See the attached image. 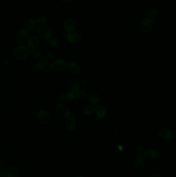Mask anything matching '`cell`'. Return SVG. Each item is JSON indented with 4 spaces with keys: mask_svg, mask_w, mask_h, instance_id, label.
Segmentation results:
<instances>
[{
    "mask_svg": "<svg viewBox=\"0 0 176 177\" xmlns=\"http://www.w3.org/2000/svg\"><path fill=\"white\" fill-rule=\"evenodd\" d=\"M29 50L27 46L21 45L15 47L14 51V54L17 59L23 60L26 59L29 55Z\"/></svg>",
    "mask_w": 176,
    "mask_h": 177,
    "instance_id": "obj_2",
    "label": "cell"
},
{
    "mask_svg": "<svg viewBox=\"0 0 176 177\" xmlns=\"http://www.w3.org/2000/svg\"><path fill=\"white\" fill-rule=\"evenodd\" d=\"M146 159L143 156H137L133 161V166L136 170H140L145 168Z\"/></svg>",
    "mask_w": 176,
    "mask_h": 177,
    "instance_id": "obj_8",
    "label": "cell"
},
{
    "mask_svg": "<svg viewBox=\"0 0 176 177\" xmlns=\"http://www.w3.org/2000/svg\"><path fill=\"white\" fill-rule=\"evenodd\" d=\"M60 98L63 101H70L75 98L74 95L70 92H64L60 95Z\"/></svg>",
    "mask_w": 176,
    "mask_h": 177,
    "instance_id": "obj_23",
    "label": "cell"
},
{
    "mask_svg": "<svg viewBox=\"0 0 176 177\" xmlns=\"http://www.w3.org/2000/svg\"><path fill=\"white\" fill-rule=\"evenodd\" d=\"M77 27L76 21L73 18H69L64 22V28L68 32H72L75 31Z\"/></svg>",
    "mask_w": 176,
    "mask_h": 177,
    "instance_id": "obj_11",
    "label": "cell"
},
{
    "mask_svg": "<svg viewBox=\"0 0 176 177\" xmlns=\"http://www.w3.org/2000/svg\"><path fill=\"white\" fill-rule=\"evenodd\" d=\"M67 39L69 43L73 44H78L80 43L82 40V36L78 33L72 32H70L67 35Z\"/></svg>",
    "mask_w": 176,
    "mask_h": 177,
    "instance_id": "obj_12",
    "label": "cell"
},
{
    "mask_svg": "<svg viewBox=\"0 0 176 177\" xmlns=\"http://www.w3.org/2000/svg\"><path fill=\"white\" fill-rule=\"evenodd\" d=\"M96 1H101V0H96Z\"/></svg>",
    "mask_w": 176,
    "mask_h": 177,
    "instance_id": "obj_37",
    "label": "cell"
},
{
    "mask_svg": "<svg viewBox=\"0 0 176 177\" xmlns=\"http://www.w3.org/2000/svg\"><path fill=\"white\" fill-rule=\"evenodd\" d=\"M5 168V164L4 162L0 159V172H3Z\"/></svg>",
    "mask_w": 176,
    "mask_h": 177,
    "instance_id": "obj_30",
    "label": "cell"
},
{
    "mask_svg": "<svg viewBox=\"0 0 176 177\" xmlns=\"http://www.w3.org/2000/svg\"><path fill=\"white\" fill-rule=\"evenodd\" d=\"M80 82L82 83V85H86L88 83V81H87V80L85 79V78H82V79L80 80Z\"/></svg>",
    "mask_w": 176,
    "mask_h": 177,
    "instance_id": "obj_31",
    "label": "cell"
},
{
    "mask_svg": "<svg viewBox=\"0 0 176 177\" xmlns=\"http://www.w3.org/2000/svg\"><path fill=\"white\" fill-rule=\"evenodd\" d=\"M47 21V18L45 16V15H40L38 17H37L35 21L36 24H39V25H42L45 24V22Z\"/></svg>",
    "mask_w": 176,
    "mask_h": 177,
    "instance_id": "obj_27",
    "label": "cell"
},
{
    "mask_svg": "<svg viewBox=\"0 0 176 177\" xmlns=\"http://www.w3.org/2000/svg\"><path fill=\"white\" fill-rule=\"evenodd\" d=\"M37 33L38 37L43 40H48L52 36V31L51 29L48 27H42L38 29Z\"/></svg>",
    "mask_w": 176,
    "mask_h": 177,
    "instance_id": "obj_6",
    "label": "cell"
},
{
    "mask_svg": "<svg viewBox=\"0 0 176 177\" xmlns=\"http://www.w3.org/2000/svg\"><path fill=\"white\" fill-rule=\"evenodd\" d=\"M95 114L97 117L100 119H103L107 116V111L105 106L103 105H98L94 109Z\"/></svg>",
    "mask_w": 176,
    "mask_h": 177,
    "instance_id": "obj_15",
    "label": "cell"
},
{
    "mask_svg": "<svg viewBox=\"0 0 176 177\" xmlns=\"http://www.w3.org/2000/svg\"><path fill=\"white\" fill-rule=\"evenodd\" d=\"M29 33L27 30L21 29L16 33L15 38L19 44L22 45L27 42L29 38Z\"/></svg>",
    "mask_w": 176,
    "mask_h": 177,
    "instance_id": "obj_4",
    "label": "cell"
},
{
    "mask_svg": "<svg viewBox=\"0 0 176 177\" xmlns=\"http://www.w3.org/2000/svg\"><path fill=\"white\" fill-rule=\"evenodd\" d=\"M144 148L142 145H137L135 146L134 149V152L137 156H143L144 153Z\"/></svg>",
    "mask_w": 176,
    "mask_h": 177,
    "instance_id": "obj_29",
    "label": "cell"
},
{
    "mask_svg": "<svg viewBox=\"0 0 176 177\" xmlns=\"http://www.w3.org/2000/svg\"><path fill=\"white\" fill-rule=\"evenodd\" d=\"M49 43L52 47L58 48L60 45V40L57 36H53L49 39Z\"/></svg>",
    "mask_w": 176,
    "mask_h": 177,
    "instance_id": "obj_22",
    "label": "cell"
},
{
    "mask_svg": "<svg viewBox=\"0 0 176 177\" xmlns=\"http://www.w3.org/2000/svg\"><path fill=\"white\" fill-rule=\"evenodd\" d=\"M48 56L49 58H54L55 56V53L52 52H50L48 53Z\"/></svg>",
    "mask_w": 176,
    "mask_h": 177,
    "instance_id": "obj_32",
    "label": "cell"
},
{
    "mask_svg": "<svg viewBox=\"0 0 176 177\" xmlns=\"http://www.w3.org/2000/svg\"><path fill=\"white\" fill-rule=\"evenodd\" d=\"M159 136L162 139L168 140L172 137V132L169 128H163L159 133Z\"/></svg>",
    "mask_w": 176,
    "mask_h": 177,
    "instance_id": "obj_16",
    "label": "cell"
},
{
    "mask_svg": "<svg viewBox=\"0 0 176 177\" xmlns=\"http://www.w3.org/2000/svg\"><path fill=\"white\" fill-rule=\"evenodd\" d=\"M37 119L41 124H47L51 121V115L47 110L42 109L38 112Z\"/></svg>",
    "mask_w": 176,
    "mask_h": 177,
    "instance_id": "obj_7",
    "label": "cell"
},
{
    "mask_svg": "<svg viewBox=\"0 0 176 177\" xmlns=\"http://www.w3.org/2000/svg\"><path fill=\"white\" fill-rule=\"evenodd\" d=\"M3 177H19V171L17 167L9 166L4 169L3 173Z\"/></svg>",
    "mask_w": 176,
    "mask_h": 177,
    "instance_id": "obj_10",
    "label": "cell"
},
{
    "mask_svg": "<svg viewBox=\"0 0 176 177\" xmlns=\"http://www.w3.org/2000/svg\"><path fill=\"white\" fill-rule=\"evenodd\" d=\"M154 25V21L149 18H145L140 21V29L142 32L148 33L150 32Z\"/></svg>",
    "mask_w": 176,
    "mask_h": 177,
    "instance_id": "obj_3",
    "label": "cell"
},
{
    "mask_svg": "<svg viewBox=\"0 0 176 177\" xmlns=\"http://www.w3.org/2000/svg\"><path fill=\"white\" fill-rule=\"evenodd\" d=\"M67 67L68 70L72 74H78L80 72V66L76 62H67Z\"/></svg>",
    "mask_w": 176,
    "mask_h": 177,
    "instance_id": "obj_14",
    "label": "cell"
},
{
    "mask_svg": "<svg viewBox=\"0 0 176 177\" xmlns=\"http://www.w3.org/2000/svg\"><path fill=\"white\" fill-rule=\"evenodd\" d=\"M0 177H2V175H1V174H0Z\"/></svg>",
    "mask_w": 176,
    "mask_h": 177,
    "instance_id": "obj_36",
    "label": "cell"
},
{
    "mask_svg": "<svg viewBox=\"0 0 176 177\" xmlns=\"http://www.w3.org/2000/svg\"><path fill=\"white\" fill-rule=\"evenodd\" d=\"M145 15L147 17V18H149L151 20L154 21L156 19V17H158L159 14V11L158 9L155 8H151L148 9L146 12H144Z\"/></svg>",
    "mask_w": 176,
    "mask_h": 177,
    "instance_id": "obj_19",
    "label": "cell"
},
{
    "mask_svg": "<svg viewBox=\"0 0 176 177\" xmlns=\"http://www.w3.org/2000/svg\"><path fill=\"white\" fill-rule=\"evenodd\" d=\"M76 123L75 118L69 117L66 122V128L69 132H73L76 128Z\"/></svg>",
    "mask_w": 176,
    "mask_h": 177,
    "instance_id": "obj_17",
    "label": "cell"
},
{
    "mask_svg": "<svg viewBox=\"0 0 176 177\" xmlns=\"http://www.w3.org/2000/svg\"><path fill=\"white\" fill-rule=\"evenodd\" d=\"M67 66V62L62 59L54 60L51 64V67L56 72H62L65 69Z\"/></svg>",
    "mask_w": 176,
    "mask_h": 177,
    "instance_id": "obj_5",
    "label": "cell"
},
{
    "mask_svg": "<svg viewBox=\"0 0 176 177\" xmlns=\"http://www.w3.org/2000/svg\"><path fill=\"white\" fill-rule=\"evenodd\" d=\"M60 1H62V2H70L71 0H60Z\"/></svg>",
    "mask_w": 176,
    "mask_h": 177,
    "instance_id": "obj_34",
    "label": "cell"
},
{
    "mask_svg": "<svg viewBox=\"0 0 176 177\" xmlns=\"http://www.w3.org/2000/svg\"><path fill=\"white\" fill-rule=\"evenodd\" d=\"M87 99L88 101L92 105H98L101 102L100 95L94 91H90L87 93Z\"/></svg>",
    "mask_w": 176,
    "mask_h": 177,
    "instance_id": "obj_9",
    "label": "cell"
},
{
    "mask_svg": "<svg viewBox=\"0 0 176 177\" xmlns=\"http://www.w3.org/2000/svg\"><path fill=\"white\" fill-rule=\"evenodd\" d=\"M56 115L61 119H67L71 116V111L69 107L64 104H59L55 108Z\"/></svg>",
    "mask_w": 176,
    "mask_h": 177,
    "instance_id": "obj_1",
    "label": "cell"
},
{
    "mask_svg": "<svg viewBox=\"0 0 176 177\" xmlns=\"http://www.w3.org/2000/svg\"><path fill=\"white\" fill-rule=\"evenodd\" d=\"M86 92L83 89H81V90L79 89L77 92L73 93L75 98H84L86 96Z\"/></svg>",
    "mask_w": 176,
    "mask_h": 177,
    "instance_id": "obj_28",
    "label": "cell"
},
{
    "mask_svg": "<svg viewBox=\"0 0 176 177\" xmlns=\"http://www.w3.org/2000/svg\"><path fill=\"white\" fill-rule=\"evenodd\" d=\"M149 177H162L160 175L158 174H153L151 175Z\"/></svg>",
    "mask_w": 176,
    "mask_h": 177,
    "instance_id": "obj_33",
    "label": "cell"
},
{
    "mask_svg": "<svg viewBox=\"0 0 176 177\" xmlns=\"http://www.w3.org/2000/svg\"><path fill=\"white\" fill-rule=\"evenodd\" d=\"M94 111V107L93 105H86L84 107L83 112L86 116H91Z\"/></svg>",
    "mask_w": 176,
    "mask_h": 177,
    "instance_id": "obj_25",
    "label": "cell"
},
{
    "mask_svg": "<svg viewBox=\"0 0 176 177\" xmlns=\"http://www.w3.org/2000/svg\"><path fill=\"white\" fill-rule=\"evenodd\" d=\"M39 40L36 36H32L27 41V47L29 49H34L38 47Z\"/></svg>",
    "mask_w": 176,
    "mask_h": 177,
    "instance_id": "obj_18",
    "label": "cell"
},
{
    "mask_svg": "<svg viewBox=\"0 0 176 177\" xmlns=\"http://www.w3.org/2000/svg\"><path fill=\"white\" fill-rule=\"evenodd\" d=\"M67 88L68 92L73 94L80 89V85L76 80L72 79L68 82Z\"/></svg>",
    "mask_w": 176,
    "mask_h": 177,
    "instance_id": "obj_13",
    "label": "cell"
},
{
    "mask_svg": "<svg viewBox=\"0 0 176 177\" xmlns=\"http://www.w3.org/2000/svg\"><path fill=\"white\" fill-rule=\"evenodd\" d=\"M145 159L148 160H153L158 156L157 152L153 149H148L144 151L143 155Z\"/></svg>",
    "mask_w": 176,
    "mask_h": 177,
    "instance_id": "obj_20",
    "label": "cell"
},
{
    "mask_svg": "<svg viewBox=\"0 0 176 177\" xmlns=\"http://www.w3.org/2000/svg\"><path fill=\"white\" fill-rule=\"evenodd\" d=\"M29 55L31 58L36 59V58H39L42 56V53L40 51L34 49L29 51Z\"/></svg>",
    "mask_w": 176,
    "mask_h": 177,
    "instance_id": "obj_26",
    "label": "cell"
},
{
    "mask_svg": "<svg viewBox=\"0 0 176 177\" xmlns=\"http://www.w3.org/2000/svg\"><path fill=\"white\" fill-rule=\"evenodd\" d=\"M80 1H88V0H80Z\"/></svg>",
    "mask_w": 176,
    "mask_h": 177,
    "instance_id": "obj_35",
    "label": "cell"
},
{
    "mask_svg": "<svg viewBox=\"0 0 176 177\" xmlns=\"http://www.w3.org/2000/svg\"><path fill=\"white\" fill-rule=\"evenodd\" d=\"M48 63H49V62H48V60L47 58H40V59L38 60L37 64V66L38 69H44L47 66Z\"/></svg>",
    "mask_w": 176,
    "mask_h": 177,
    "instance_id": "obj_24",
    "label": "cell"
},
{
    "mask_svg": "<svg viewBox=\"0 0 176 177\" xmlns=\"http://www.w3.org/2000/svg\"><path fill=\"white\" fill-rule=\"evenodd\" d=\"M36 25L35 20L33 19H29L24 22L23 27L26 30H31L34 29Z\"/></svg>",
    "mask_w": 176,
    "mask_h": 177,
    "instance_id": "obj_21",
    "label": "cell"
}]
</instances>
